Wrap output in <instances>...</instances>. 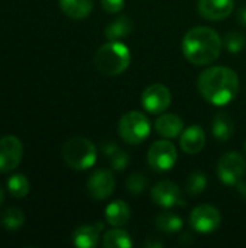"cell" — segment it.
<instances>
[{"instance_id":"6da1fadb","label":"cell","mask_w":246,"mask_h":248,"mask_svg":"<svg viewBox=\"0 0 246 248\" xmlns=\"http://www.w3.org/2000/svg\"><path fill=\"white\" fill-rule=\"evenodd\" d=\"M197 89L209 103L223 106L238 96L239 78L232 68L216 65L204 70L200 74L197 80Z\"/></svg>"},{"instance_id":"7a4b0ae2","label":"cell","mask_w":246,"mask_h":248,"mask_svg":"<svg viewBox=\"0 0 246 248\" xmlns=\"http://www.w3.org/2000/svg\"><path fill=\"white\" fill-rule=\"evenodd\" d=\"M222 39L219 33L207 26H196L190 29L183 39V54L194 65H207L216 61L222 51Z\"/></svg>"},{"instance_id":"3957f363","label":"cell","mask_w":246,"mask_h":248,"mask_svg":"<svg viewBox=\"0 0 246 248\" xmlns=\"http://www.w3.org/2000/svg\"><path fill=\"white\" fill-rule=\"evenodd\" d=\"M130 64L129 48L119 41H109L94 55V67L104 76H119Z\"/></svg>"},{"instance_id":"277c9868","label":"cell","mask_w":246,"mask_h":248,"mask_svg":"<svg viewBox=\"0 0 246 248\" xmlns=\"http://www.w3.org/2000/svg\"><path fill=\"white\" fill-rule=\"evenodd\" d=\"M62 157L68 167L74 170H87L94 166L97 160V150L90 140L74 137L64 144Z\"/></svg>"},{"instance_id":"5b68a950","label":"cell","mask_w":246,"mask_h":248,"mask_svg":"<svg viewBox=\"0 0 246 248\" xmlns=\"http://www.w3.org/2000/svg\"><path fill=\"white\" fill-rule=\"evenodd\" d=\"M117 129L120 138L126 144L138 145L148 138L151 131V124L144 113L132 110L120 118Z\"/></svg>"},{"instance_id":"8992f818","label":"cell","mask_w":246,"mask_h":248,"mask_svg":"<svg viewBox=\"0 0 246 248\" xmlns=\"http://www.w3.org/2000/svg\"><path fill=\"white\" fill-rule=\"evenodd\" d=\"M246 161L239 153L231 151L217 161V177L228 186H236L245 176Z\"/></svg>"},{"instance_id":"52a82bcc","label":"cell","mask_w":246,"mask_h":248,"mask_svg":"<svg viewBox=\"0 0 246 248\" xmlns=\"http://www.w3.org/2000/svg\"><path fill=\"white\" fill-rule=\"evenodd\" d=\"M177 161V148L170 141H157L148 150V164L155 171H168Z\"/></svg>"},{"instance_id":"ba28073f","label":"cell","mask_w":246,"mask_h":248,"mask_svg":"<svg viewBox=\"0 0 246 248\" xmlns=\"http://www.w3.org/2000/svg\"><path fill=\"white\" fill-rule=\"evenodd\" d=\"M222 215L212 205H199L190 214V225L200 234H209L220 227Z\"/></svg>"},{"instance_id":"9c48e42d","label":"cell","mask_w":246,"mask_h":248,"mask_svg":"<svg viewBox=\"0 0 246 248\" xmlns=\"http://www.w3.org/2000/svg\"><path fill=\"white\" fill-rule=\"evenodd\" d=\"M23 157L22 141L14 135H6L0 138V171L7 173L14 170Z\"/></svg>"},{"instance_id":"30bf717a","label":"cell","mask_w":246,"mask_h":248,"mask_svg":"<svg viewBox=\"0 0 246 248\" xmlns=\"http://www.w3.org/2000/svg\"><path fill=\"white\" fill-rule=\"evenodd\" d=\"M141 102L149 113L159 115L171 105V92L164 84H151L144 90Z\"/></svg>"},{"instance_id":"8fae6325","label":"cell","mask_w":246,"mask_h":248,"mask_svg":"<svg viewBox=\"0 0 246 248\" xmlns=\"http://www.w3.org/2000/svg\"><path fill=\"white\" fill-rule=\"evenodd\" d=\"M151 198L161 208L186 206L181 189L170 180L158 182L151 190Z\"/></svg>"},{"instance_id":"7c38bea8","label":"cell","mask_w":246,"mask_h":248,"mask_svg":"<svg viewBox=\"0 0 246 248\" xmlns=\"http://www.w3.org/2000/svg\"><path fill=\"white\" fill-rule=\"evenodd\" d=\"M116 180L110 170L99 169L91 173L88 182H87V190L93 199L101 201L109 198L115 192Z\"/></svg>"},{"instance_id":"4fadbf2b","label":"cell","mask_w":246,"mask_h":248,"mask_svg":"<svg viewBox=\"0 0 246 248\" xmlns=\"http://www.w3.org/2000/svg\"><path fill=\"white\" fill-rule=\"evenodd\" d=\"M233 0H199L197 10L207 20L226 19L233 10Z\"/></svg>"},{"instance_id":"5bb4252c","label":"cell","mask_w":246,"mask_h":248,"mask_svg":"<svg viewBox=\"0 0 246 248\" xmlns=\"http://www.w3.org/2000/svg\"><path fill=\"white\" fill-rule=\"evenodd\" d=\"M180 145H181V150L190 155L200 153L206 145V134L203 128L199 125H193L187 128L186 131H183L181 138H180Z\"/></svg>"},{"instance_id":"9a60e30c","label":"cell","mask_w":246,"mask_h":248,"mask_svg":"<svg viewBox=\"0 0 246 248\" xmlns=\"http://www.w3.org/2000/svg\"><path fill=\"white\" fill-rule=\"evenodd\" d=\"M103 231V224L96 225H81L72 234V243L78 248H93L99 244L100 234Z\"/></svg>"},{"instance_id":"2e32d148","label":"cell","mask_w":246,"mask_h":248,"mask_svg":"<svg viewBox=\"0 0 246 248\" xmlns=\"http://www.w3.org/2000/svg\"><path fill=\"white\" fill-rule=\"evenodd\" d=\"M155 131L164 138H175L184 131V122L177 115L165 113L155 121Z\"/></svg>"},{"instance_id":"e0dca14e","label":"cell","mask_w":246,"mask_h":248,"mask_svg":"<svg viewBox=\"0 0 246 248\" xmlns=\"http://www.w3.org/2000/svg\"><path fill=\"white\" fill-rule=\"evenodd\" d=\"M106 222L112 227H122L130 219V208L125 201H113L104 211Z\"/></svg>"},{"instance_id":"ac0fdd59","label":"cell","mask_w":246,"mask_h":248,"mask_svg":"<svg viewBox=\"0 0 246 248\" xmlns=\"http://www.w3.org/2000/svg\"><path fill=\"white\" fill-rule=\"evenodd\" d=\"M101 154L110 161V166L113 170H117V171H122L126 169V166L129 164L130 158L128 155L126 151H123L116 142L113 141H109V142H103L101 144Z\"/></svg>"},{"instance_id":"d6986e66","label":"cell","mask_w":246,"mask_h":248,"mask_svg":"<svg viewBox=\"0 0 246 248\" xmlns=\"http://www.w3.org/2000/svg\"><path fill=\"white\" fill-rule=\"evenodd\" d=\"M212 134L217 141H229L235 134L233 119L226 112H217L212 122Z\"/></svg>"},{"instance_id":"ffe728a7","label":"cell","mask_w":246,"mask_h":248,"mask_svg":"<svg viewBox=\"0 0 246 248\" xmlns=\"http://www.w3.org/2000/svg\"><path fill=\"white\" fill-rule=\"evenodd\" d=\"M61 10L71 19H86L93 10V0H59Z\"/></svg>"},{"instance_id":"44dd1931","label":"cell","mask_w":246,"mask_h":248,"mask_svg":"<svg viewBox=\"0 0 246 248\" xmlns=\"http://www.w3.org/2000/svg\"><path fill=\"white\" fill-rule=\"evenodd\" d=\"M132 29H133L132 19L128 16H119L117 19H115L112 23L107 25V28L104 29V35L110 41H117L128 36L132 32Z\"/></svg>"},{"instance_id":"7402d4cb","label":"cell","mask_w":246,"mask_h":248,"mask_svg":"<svg viewBox=\"0 0 246 248\" xmlns=\"http://www.w3.org/2000/svg\"><path fill=\"white\" fill-rule=\"evenodd\" d=\"M133 243L130 235L120 230L119 227H115L113 230L104 232L103 235V247L104 248H132Z\"/></svg>"},{"instance_id":"603a6c76","label":"cell","mask_w":246,"mask_h":248,"mask_svg":"<svg viewBox=\"0 0 246 248\" xmlns=\"http://www.w3.org/2000/svg\"><path fill=\"white\" fill-rule=\"evenodd\" d=\"M155 228L162 234H175L183 228V219L173 212H162L155 218Z\"/></svg>"},{"instance_id":"cb8c5ba5","label":"cell","mask_w":246,"mask_h":248,"mask_svg":"<svg viewBox=\"0 0 246 248\" xmlns=\"http://www.w3.org/2000/svg\"><path fill=\"white\" fill-rule=\"evenodd\" d=\"M0 222L1 225L9 230V231H14L17 228H20L25 222V217H23V212L17 208H9L6 209L3 214H1V218H0Z\"/></svg>"},{"instance_id":"d4e9b609","label":"cell","mask_w":246,"mask_h":248,"mask_svg":"<svg viewBox=\"0 0 246 248\" xmlns=\"http://www.w3.org/2000/svg\"><path fill=\"white\" fill-rule=\"evenodd\" d=\"M29 182L23 174H14L7 180V190L14 198H25L29 193Z\"/></svg>"},{"instance_id":"484cf974","label":"cell","mask_w":246,"mask_h":248,"mask_svg":"<svg viewBox=\"0 0 246 248\" xmlns=\"http://www.w3.org/2000/svg\"><path fill=\"white\" fill-rule=\"evenodd\" d=\"M206 186H207V179L200 171L191 173L186 180V192L190 196H199L200 193L204 192Z\"/></svg>"},{"instance_id":"4316f807","label":"cell","mask_w":246,"mask_h":248,"mask_svg":"<svg viewBox=\"0 0 246 248\" xmlns=\"http://www.w3.org/2000/svg\"><path fill=\"white\" fill-rule=\"evenodd\" d=\"M223 45L231 54H239L246 45V38L241 32H229L223 38Z\"/></svg>"},{"instance_id":"83f0119b","label":"cell","mask_w":246,"mask_h":248,"mask_svg":"<svg viewBox=\"0 0 246 248\" xmlns=\"http://www.w3.org/2000/svg\"><path fill=\"white\" fill-rule=\"evenodd\" d=\"M148 187V179L142 173H133L126 180V189L130 195H141Z\"/></svg>"},{"instance_id":"f1b7e54d","label":"cell","mask_w":246,"mask_h":248,"mask_svg":"<svg viewBox=\"0 0 246 248\" xmlns=\"http://www.w3.org/2000/svg\"><path fill=\"white\" fill-rule=\"evenodd\" d=\"M101 7L107 13H119L125 7V0H101Z\"/></svg>"},{"instance_id":"f546056e","label":"cell","mask_w":246,"mask_h":248,"mask_svg":"<svg viewBox=\"0 0 246 248\" xmlns=\"http://www.w3.org/2000/svg\"><path fill=\"white\" fill-rule=\"evenodd\" d=\"M238 22L242 25V26H246V6L241 7L238 10Z\"/></svg>"},{"instance_id":"4dcf8cb0","label":"cell","mask_w":246,"mask_h":248,"mask_svg":"<svg viewBox=\"0 0 246 248\" xmlns=\"http://www.w3.org/2000/svg\"><path fill=\"white\" fill-rule=\"evenodd\" d=\"M164 246V243H161V241H155V240H152V238H148L146 240V243H145V247L146 248H161Z\"/></svg>"},{"instance_id":"1f68e13d","label":"cell","mask_w":246,"mask_h":248,"mask_svg":"<svg viewBox=\"0 0 246 248\" xmlns=\"http://www.w3.org/2000/svg\"><path fill=\"white\" fill-rule=\"evenodd\" d=\"M236 189H238L239 195L246 201V182H242V180H241V182L236 185Z\"/></svg>"},{"instance_id":"d6a6232c","label":"cell","mask_w":246,"mask_h":248,"mask_svg":"<svg viewBox=\"0 0 246 248\" xmlns=\"http://www.w3.org/2000/svg\"><path fill=\"white\" fill-rule=\"evenodd\" d=\"M191 241H193V238H191V235L190 234H184L181 238H180V243L184 246V244H187V246H190L191 244Z\"/></svg>"},{"instance_id":"836d02e7","label":"cell","mask_w":246,"mask_h":248,"mask_svg":"<svg viewBox=\"0 0 246 248\" xmlns=\"http://www.w3.org/2000/svg\"><path fill=\"white\" fill-rule=\"evenodd\" d=\"M3 199H4V192H3V189H1V186H0V205L3 203Z\"/></svg>"},{"instance_id":"e575fe53","label":"cell","mask_w":246,"mask_h":248,"mask_svg":"<svg viewBox=\"0 0 246 248\" xmlns=\"http://www.w3.org/2000/svg\"><path fill=\"white\" fill-rule=\"evenodd\" d=\"M244 150H245V153H246V141H245V144H244Z\"/></svg>"}]
</instances>
